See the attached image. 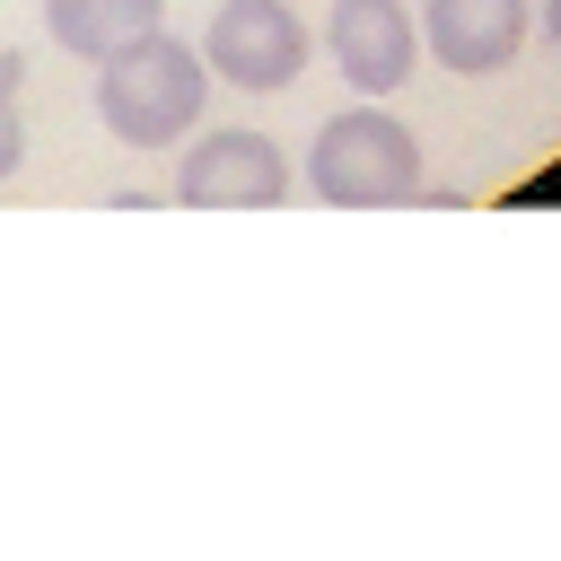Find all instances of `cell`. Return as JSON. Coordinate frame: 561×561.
Returning a JSON list of instances; mask_svg holds the SVG:
<instances>
[{
    "label": "cell",
    "instance_id": "1",
    "mask_svg": "<svg viewBox=\"0 0 561 561\" xmlns=\"http://www.w3.org/2000/svg\"><path fill=\"white\" fill-rule=\"evenodd\" d=\"M202 105H210V61L202 44H175L167 26L96 61V123L123 149H175L202 123Z\"/></svg>",
    "mask_w": 561,
    "mask_h": 561
},
{
    "label": "cell",
    "instance_id": "2",
    "mask_svg": "<svg viewBox=\"0 0 561 561\" xmlns=\"http://www.w3.org/2000/svg\"><path fill=\"white\" fill-rule=\"evenodd\" d=\"M307 193L333 210H394L421 193V140L412 123H394L377 96L342 105L316 140H307Z\"/></svg>",
    "mask_w": 561,
    "mask_h": 561
},
{
    "label": "cell",
    "instance_id": "3",
    "mask_svg": "<svg viewBox=\"0 0 561 561\" xmlns=\"http://www.w3.org/2000/svg\"><path fill=\"white\" fill-rule=\"evenodd\" d=\"M289 158H280V140L272 131H245V123H228V131H184V158H175V202L184 210H280L289 202Z\"/></svg>",
    "mask_w": 561,
    "mask_h": 561
},
{
    "label": "cell",
    "instance_id": "4",
    "mask_svg": "<svg viewBox=\"0 0 561 561\" xmlns=\"http://www.w3.org/2000/svg\"><path fill=\"white\" fill-rule=\"evenodd\" d=\"M202 61H210V79H228L245 96H280L307 70V26L289 0H219L202 26Z\"/></svg>",
    "mask_w": 561,
    "mask_h": 561
},
{
    "label": "cell",
    "instance_id": "5",
    "mask_svg": "<svg viewBox=\"0 0 561 561\" xmlns=\"http://www.w3.org/2000/svg\"><path fill=\"white\" fill-rule=\"evenodd\" d=\"M324 53L359 96H394L421 61V18L403 0H333L324 18Z\"/></svg>",
    "mask_w": 561,
    "mask_h": 561
},
{
    "label": "cell",
    "instance_id": "6",
    "mask_svg": "<svg viewBox=\"0 0 561 561\" xmlns=\"http://www.w3.org/2000/svg\"><path fill=\"white\" fill-rule=\"evenodd\" d=\"M526 26H535L526 0H421V44H430V61L456 70V79L508 70V61L526 53Z\"/></svg>",
    "mask_w": 561,
    "mask_h": 561
},
{
    "label": "cell",
    "instance_id": "7",
    "mask_svg": "<svg viewBox=\"0 0 561 561\" xmlns=\"http://www.w3.org/2000/svg\"><path fill=\"white\" fill-rule=\"evenodd\" d=\"M149 26H167V0H44V35L70 53V61H105L123 44H140Z\"/></svg>",
    "mask_w": 561,
    "mask_h": 561
},
{
    "label": "cell",
    "instance_id": "8",
    "mask_svg": "<svg viewBox=\"0 0 561 561\" xmlns=\"http://www.w3.org/2000/svg\"><path fill=\"white\" fill-rule=\"evenodd\" d=\"M26 167V114H18V61H0V184Z\"/></svg>",
    "mask_w": 561,
    "mask_h": 561
},
{
    "label": "cell",
    "instance_id": "9",
    "mask_svg": "<svg viewBox=\"0 0 561 561\" xmlns=\"http://www.w3.org/2000/svg\"><path fill=\"white\" fill-rule=\"evenodd\" d=\"M543 35H552V44H561V0H543Z\"/></svg>",
    "mask_w": 561,
    "mask_h": 561
}]
</instances>
